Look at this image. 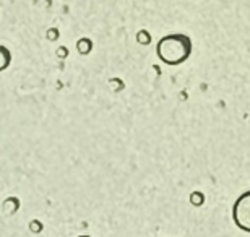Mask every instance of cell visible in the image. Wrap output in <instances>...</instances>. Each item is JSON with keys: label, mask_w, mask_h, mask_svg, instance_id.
<instances>
[{"label": "cell", "mask_w": 250, "mask_h": 237, "mask_svg": "<svg viewBox=\"0 0 250 237\" xmlns=\"http://www.w3.org/2000/svg\"><path fill=\"white\" fill-rule=\"evenodd\" d=\"M192 54V41L186 34H167L158 43V57L167 65H181Z\"/></svg>", "instance_id": "1"}, {"label": "cell", "mask_w": 250, "mask_h": 237, "mask_svg": "<svg viewBox=\"0 0 250 237\" xmlns=\"http://www.w3.org/2000/svg\"><path fill=\"white\" fill-rule=\"evenodd\" d=\"M232 216L239 228L250 233V190L237 198L232 210Z\"/></svg>", "instance_id": "2"}]
</instances>
